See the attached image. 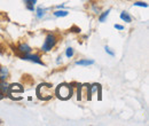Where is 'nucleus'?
Segmentation results:
<instances>
[{
  "label": "nucleus",
  "instance_id": "nucleus-3",
  "mask_svg": "<svg viewBox=\"0 0 149 126\" xmlns=\"http://www.w3.org/2000/svg\"><path fill=\"white\" fill-rule=\"evenodd\" d=\"M56 42H57V37L55 33H48L45 38V41H44L41 49L44 52H49V51H52V48H54Z\"/></svg>",
  "mask_w": 149,
  "mask_h": 126
},
{
  "label": "nucleus",
  "instance_id": "nucleus-8",
  "mask_svg": "<svg viewBox=\"0 0 149 126\" xmlns=\"http://www.w3.org/2000/svg\"><path fill=\"white\" fill-rule=\"evenodd\" d=\"M8 76H9V71H8V69H7L6 67L0 65V81L6 80V79L8 78Z\"/></svg>",
  "mask_w": 149,
  "mask_h": 126
},
{
  "label": "nucleus",
  "instance_id": "nucleus-9",
  "mask_svg": "<svg viewBox=\"0 0 149 126\" xmlns=\"http://www.w3.org/2000/svg\"><path fill=\"white\" fill-rule=\"evenodd\" d=\"M24 2L29 10H32V12L35 10V5L37 3V0H24Z\"/></svg>",
  "mask_w": 149,
  "mask_h": 126
},
{
  "label": "nucleus",
  "instance_id": "nucleus-18",
  "mask_svg": "<svg viewBox=\"0 0 149 126\" xmlns=\"http://www.w3.org/2000/svg\"><path fill=\"white\" fill-rule=\"evenodd\" d=\"M113 26H115V29H117V30H120V31H122V30H124V26H123V25H119V24H115Z\"/></svg>",
  "mask_w": 149,
  "mask_h": 126
},
{
  "label": "nucleus",
  "instance_id": "nucleus-1",
  "mask_svg": "<svg viewBox=\"0 0 149 126\" xmlns=\"http://www.w3.org/2000/svg\"><path fill=\"white\" fill-rule=\"evenodd\" d=\"M72 93H74V90H72V86L71 85H68V84H61L56 87L55 90V94L57 95V97L60 100H68L72 96Z\"/></svg>",
  "mask_w": 149,
  "mask_h": 126
},
{
  "label": "nucleus",
  "instance_id": "nucleus-10",
  "mask_svg": "<svg viewBox=\"0 0 149 126\" xmlns=\"http://www.w3.org/2000/svg\"><path fill=\"white\" fill-rule=\"evenodd\" d=\"M94 64L93 60H79L76 62V65H92Z\"/></svg>",
  "mask_w": 149,
  "mask_h": 126
},
{
  "label": "nucleus",
  "instance_id": "nucleus-6",
  "mask_svg": "<svg viewBox=\"0 0 149 126\" xmlns=\"http://www.w3.org/2000/svg\"><path fill=\"white\" fill-rule=\"evenodd\" d=\"M9 94V85L5 83V80L0 81V100Z\"/></svg>",
  "mask_w": 149,
  "mask_h": 126
},
{
  "label": "nucleus",
  "instance_id": "nucleus-17",
  "mask_svg": "<svg viewBox=\"0 0 149 126\" xmlns=\"http://www.w3.org/2000/svg\"><path fill=\"white\" fill-rule=\"evenodd\" d=\"M104 49H106V52H107V53H108L109 55H111V56H113V55H115V53L110 51V48H109L108 46H106V47H104Z\"/></svg>",
  "mask_w": 149,
  "mask_h": 126
},
{
  "label": "nucleus",
  "instance_id": "nucleus-5",
  "mask_svg": "<svg viewBox=\"0 0 149 126\" xmlns=\"http://www.w3.org/2000/svg\"><path fill=\"white\" fill-rule=\"evenodd\" d=\"M22 58H23V60H26V61H31V62H33V63H38V64H40V65H45L44 62L41 61L40 56L38 54H31V53L23 54Z\"/></svg>",
  "mask_w": 149,
  "mask_h": 126
},
{
  "label": "nucleus",
  "instance_id": "nucleus-11",
  "mask_svg": "<svg viewBox=\"0 0 149 126\" xmlns=\"http://www.w3.org/2000/svg\"><path fill=\"white\" fill-rule=\"evenodd\" d=\"M120 18H122L124 22H126V23H131V22H132V17H131V15L127 12H122V13H120Z\"/></svg>",
  "mask_w": 149,
  "mask_h": 126
},
{
  "label": "nucleus",
  "instance_id": "nucleus-12",
  "mask_svg": "<svg viewBox=\"0 0 149 126\" xmlns=\"http://www.w3.org/2000/svg\"><path fill=\"white\" fill-rule=\"evenodd\" d=\"M53 14H54V16H56V17H64V16H67L69 13H68L67 10H56Z\"/></svg>",
  "mask_w": 149,
  "mask_h": 126
},
{
  "label": "nucleus",
  "instance_id": "nucleus-16",
  "mask_svg": "<svg viewBox=\"0 0 149 126\" xmlns=\"http://www.w3.org/2000/svg\"><path fill=\"white\" fill-rule=\"evenodd\" d=\"M133 5H134V6H139V7H145V8L148 7V3H146V2H141V1H136V2H134Z\"/></svg>",
  "mask_w": 149,
  "mask_h": 126
},
{
  "label": "nucleus",
  "instance_id": "nucleus-14",
  "mask_svg": "<svg viewBox=\"0 0 149 126\" xmlns=\"http://www.w3.org/2000/svg\"><path fill=\"white\" fill-rule=\"evenodd\" d=\"M109 13H110V9H108L107 12H104L103 14H101V15H100V17H99V21H100V22H104V21H106V18L108 17Z\"/></svg>",
  "mask_w": 149,
  "mask_h": 126
},
{
  "label": "nucleus",
  "instance_id": "nucleus-13",
  "mask_svg": "<svg viewBox=\"0 0 149 126\" xmlns=\"http://www.w3.org/2000/svg\"><path fill=\"white\" fill-rule=\"evenodd\" d=\"M46 10L47 9H45V8H38L37 9V17L38 18H42L45 16V14H46Z\"/></svg>",
  "mask_w": 149,
  "mask_h": 126
},
{
  "label": "nucleus",
  "instance_id": "nucleus-4",
  "mask_svg": "<svg viewBox=\"0 0 149 126\" xmlns=\"http://www.w3.org/2000/svg\"><path fill=\"white\" fill-rule=\"evenodd\" d=\"M91 97L90 85H78V100H91Z\"/></svg>",
  "mask_w": 149,
  "mask_h": 126
},
{
  "label": "nucleus",
  "instance_id": "nucleus-7",
  "mask_svg": "<svg viewBox=\"0 0 149 126\" xmlns=\"http://www.w3.org/2000/svg\"><path fill=\"white\" fill-rule=\"evenodd\" d=\"M17 49H19V52L23 53V54H28V53H31V47H30L28 44H25V42H22V44H19V46H17Z\"/></svg>",
  "mask_w": 149,
  "mask_h": 126
},
{
  "label": "nucleus",
  "instance_id": "nucleus-15",
  "mask_svg": "<svg viewBox=\"0 0 149 126\" xmlns=\"http://www.w3.org/2000/svg\"><path fill=\"white\" fill-rule=\"evenodd\" d=\"M74 54V48H71V47H69V48H67V51H65V55H67V57H72Z\"/></svg>",
  "mask_w": 149,
  "mask_h": 126
},
{
  "label": "nucleus",
  "instance_id": "nucleus-2",
  "mask_svg": "<svg viewBox=\"0 0 149 126\" xmlns=\"http://www.w3.org/2000/svg\"><path fill=\"white\" fill-rule=\"evenodd\" d=\"M52 85L49 84H40L37 87V95L40 100H51L53 94H52Z\"/></svg>",
  "mask_w": 149,
  "mask_h": 126
}]
</instances>
